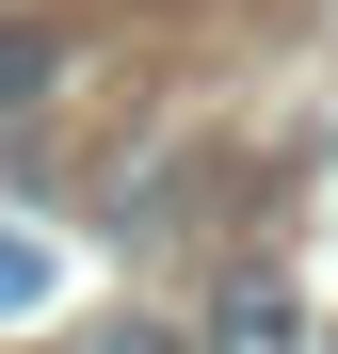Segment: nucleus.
<instances>
[{"instance_id": "obj_1", "label": "nucleus", "mask_w": 338, "mask_h": 354, "mask_svg": "<svg viewBox=\"0 0 338 354\" xmlns=\"http://www.w3.org/2000/svg\"><path fill=\"white\" fill-rule=\"evenodd\" d=\"M194 354H322V322H306L290 274H225L209 306H194Z\"/></svg>"}, {"instance_id": "obj_2", "label": "nucleus", "mask_w": 338, "mask_h": 354, "mask_svg": "<svg viewBox=\"0 0 338 354\" xmlns=\"http://www.w3.org/2000/svg\"><path fill=\"white\" fill-rule=\"evenodd\" d=\"M48 81H65V32H17V17H0V113H32Z\"/></svg>"}, {"instance_id": "obj_3", "label": "nucleus", "mask_w": 338, "mask_h": 354, "mask_svg": "<svg viewBox=\"0 0 338 354\" xmlns=\"http://www.w3.org/2000/svg\"><path fill=\"white\" fill-rule=\"evenodd\" d=\"M81 354H194V322H97Z\"/></svg>"}, {"instance_id": "obj_4", "label": "nucleus", "mask_w": 338, "mask_h": 354, "mask_svg": "<svg viewBox=\"0 0 338 354\" xmlns=\"http://www.w3.org/2000/svg\"><path fill=\"white\" fill-rule=\"evenodd\" d=\"M17 290H48V258H32V242H0V306H17Z\"/></svg>"}]
</instances>
